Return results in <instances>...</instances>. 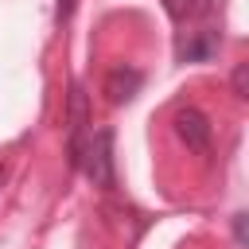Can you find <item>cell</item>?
Returning a JSON list of instances; mask_svg holds the SVG:
<instances>
[{
  "label": "cell",
  "mask_w": 249,
  "mask_h": 249,
  "mask_svg": "<svg viewBox=\"0 0 249 249\" xmlns=\"http://www.w3.org/2000/svg\"><path fill=\"white\" fill-rule=\"evenodd\" d=\"M82 167H86V175L93 179V187H113V132L109 128H97L93 136H89V144L82 148V160H78Z\"/></svg>",
  "instance_id": "1"
},
{
  "label": "cell",
  "mask_w": 249,
  "mask_h": 249,
  "mask_svg": "<svg viewBox=\"0 0 249 249\" xmlns=\"http://www.w3.org/2000/svg\"><path fill=\"white\" fill-rule=\"evenodd\" d=\"M175 136L191 148V152H210V121L198 109H179L175 113Z\"/></svg>",
  "instance_id": "2"
},
{
  "label": "cell",
  "mask_w": 249,
  "mask_h": 249,
  "mask_svg": "<svg viewBox=\"0 0 249 249\" xmlns=\"http://www.w3.org/2000/svg\"><path fill=\"white\" fill-rule=\"evenodd\" d=\"M140 82H144V78H140L136 66H117V70H109V78H105V93H109L113 105H124V101L136 97Z\"/></svg>",
  "instance_id": "3"
},
{
  "label": "cell",
  "mask_w": 249,
  "mask_h": 249,
  "mask_svg": "<svg viewBox=\"0 0 249 249\" xmlns=\"http://www.w3.org/2000/svg\"><path fill=\"white\" fill-rule=\"evenodd\" d=\"M82 128H86V93H82V86H74L70 89V124H66V132H70V140H66L70 163L82 160Z\"/></svg>",
  "instance_id": "4"
},
{
  "label": "cell",
  "mask_w": 249,
  "mask_h": 249,
  "mask_svg": "<svg viewBox=\"0 0 249 249\" xmlns=\"http://www.w3.org/2000/svg\"><path fill=\"white\" fill-rule=\"evenodd\" d=\"M210 4H214V0H163L167 16H171L175 23H195V19H202V16L210 12Z\"/></svg>",
  "instance_id": "5"
},
{
  "label": "cell",
  "mask_w": 249,
  "mask_h": 249,
  "mask_svg": "<svg viewBox=\"0 0 249 249\" xmlns=\"http://www.w3.org/2000/svg\"><path fill=\"white\" fill-rule=\"evenodd\" d=\"M218 47V39L210 31H191V39L179 43V58H210Z\"/></svg>",
  "instance_id": "6"
},
{
  "label": "cell",
  "mask_w": 249,
  "mask_h": 249,
  "mask_svg": "<svg viewBox=\"0 0 249 249\" xmlns=\"http://www.w3.org/2000/svg\"><path fill=\"white\" fill-rule=\"evenodd\" d=\"M230 89H233L237 97L249 101V62H237V66H233V74H230Z\"/></svg>",
  "instance_id": "7"
},
{
  "label": "cell",
  "mask_w": 249,
  "mask_h": 249,
  "mask_svg": "<svg viewBox=\"0 0 249 249\" xmlns=\"http://www.w3.org/2000/svg\"><path fill=\"white\" fill-rule=\"evenodd\" d=\"M233 237H237V245L249 249V214H237L233 218Z\"/></svg>",
  "instance_id": "8"
},
{
  "label": "cell",
  "mask_w": 249,
  "mask_h": 249,
  "mask_svg": "<svg viewBox=\"0 0 249 249\" xmlns=\"http://www.w3.org/2000/svg\"><path fill=\"white\" fill-rule=\"evenodd\" d=\"M74 4H78V0H58V8H54V16H58V19H66V16L74 12Z\"/></svg>",
  "instance_id": "9"
},
{
  "label": "cell",
  "mask_w": 249,
  "mask_h": 249,
  "mask_svg": "<svg viewBox=\"0 0 249 249\" xmlns=\"http://www.w3.org/2000/svg\"><path fill=\"white\" fill-rule=\"evenodd\" d=\"M0 187H4V171H0Z\"/></svg>",
  "instance_id": "10"
}]
</instances>
